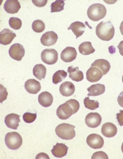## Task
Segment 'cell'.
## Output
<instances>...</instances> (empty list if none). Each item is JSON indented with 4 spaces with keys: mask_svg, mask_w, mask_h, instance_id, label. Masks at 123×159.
<instances>
[{
    "mask_svg": "<svg viewBox=\"0 0 123 159\" xmlns=\"http://www.w3.org/2000/svg\"><path fill=\"white\" fill-rule=\"evenodd\" d=\"M96 34L103 41H110L115 34V28L110 21L100 22L96 27Z\"/></svg>",
    "mask_w": 123,
    "mask_h": 159,
    "instance_id": "cell-1",
    "label": "cell"
},
{
    "mask_svg": "<svg viewBox=\"0 0 123 159\" xmlns=\"http://www.w3.org/2000/svg\"><path fill=\"white\" fill-rule=\"evenodd\" d=\"M75 127L69 124H61L55 128V134L64 140H70L75 136Z\"/></svg>",
    "mask_w": 123,
    "mask_h": 159,
    "instance_id": "cell-2",
    "label": "cell"
},
{
    "mask_svg": "<svg viewBox=\"0 0 123 159\" xmlns=\"http://www.w3.org/2000/svg\"><path fill=\"white\" fill-rule=\"evenodd\" d=\"M88 16L89 19L93 21H98V20L103 19L106 15V8L103 5L100 3H95L91 5L88 9Z\"/></svg>",
    "mask_w": 123,
    "mask_h": 159,
    "instance_id": "cell-3",
    "label": "cell"
},
{
    "mask_svg": "<svg viewBox=\"0 0 123 159\" xmlns=\"http://www.w3.org/2000/svg\"><path fill=\"white\" fill-rule=\"evenodd\" d=\"M22 137L17 132H9L5 137V143L8 148L12 150L18 149L22 145Z\"/></svg>",
    "mask_w": 123,
    "mask_h": 159,
    "instance_id": "cell-4",
    "label": "cell"
},
{
    "mask_svg": "<svg viewBox=\"0 0 123 159\" xmlns=\"http://www.w3.org/2000/svg\"><path fill=\"white\" fill-rule=\"evenodd\" d=\"M57 116L61 120H67L74 115V109L69 103L65 102L58 107L56 110Z\"/></svg>",
    "mask_w": 123,
    "mask_h": 159,
    "instance_id": "cell-5",
    "label": "cell"
},
{
    "mask_svg": "<svg viewBox=\"0 0 123 159\" xmlns=\"http://www.w3.org/2000/svg\"><path fill=\"white\" fill-rule=\"evenodd\" d=\"M41 60L47 65H54L58 61V52L55 49H44L41 52Z\"/></svg>",
    "mask_w": 123,
    "mask_h": 159,
    "instance_id": "cell-6",
    "label": "cell"
},
{
    "mask_svg": "<svg viewBox=\"0 0 123 159\" xmlns=\"http://www.w3.org/2000/svg\"><path fill=\"white\" fill-rule=\"evenodd\" d=\"M10 57L16 61H20L25 55V50L24 49L23 46L19 43H15L10 47L8 50Z\"/></svg>",
    "mask_w": 123,
    "mask_h": 159,
    "instance_id": "cell-7",
    "label": "cell"
},
{
    "mask_svg": "<svg viewBox=\"0 0 123 159\" xmlns=\"http://www.w3.org/2000/svg\"><path fill=\"white\" fill-rule=\"evenodd\" d=\"M87 143H88V145L91 148L97 149V148H100L103 146L104 140H103L102 136H100V135L93 134H90L87 137Z\"/></svg>",
    "mask_w": 123,
    "mask_h": 159,
    "instance_id": "cell-8",
    "label": "cell"
},
{
    "mask_svg": "<svg viewBox=\"0 0 123 159\" xmlns=\"http://www.w3.org/2000/svg\"><path fill=\"white\" fill-rule=\"evenodd\" d=\"M102 121V117L97 112H91L85 117V124L90 128H96L100 126Z\"/></svg>",
    "mask_w": 123,
    "mask_h": 159,
    "instance_id": "cell-9",
    "label": "cell"
},
{
    "mask_svg": "<svg viewBox=\"0 0 123 159\" xmlns=\"http://www.w3.org/2000/svg\"><path fill=\"white\" fill-rule=\"evenodd\" d=\"M86 75L87 80H88L89 82L94 83L100 80L102 78L103 74V72H102L100 69L97 68V67L91 66L88 70H87Z\"/></svg>",
    "mask_w": 123,
    "mask_h": 159,
    "instance_id": "cell-10",
    "label": "cell"
},
{
    "mask_svg": "<svg viewBox=\"0 0 123 159\" xmlns=\"http://www.w3.org/2000/svg\"><path fill=\"white\" fill-rule=\"evenodd\" d=\"M57 39H58V35L55 32L48 31L41 37L40 42L43 46H50L54 45L57 42Z\"/></svg>",
    "mask_w": 123,
    "mask_h": 159,
    "instance_id": "cell-11",
    "label": "cell"
},
{
    "mask_svg": "<svg viewBox=\"0 0 123 159\" xmlns=\"http://www.w3.org/2000/svg\"><path fill=\"white\" fill-rule=\"evenodd\" d=\"M15 37L16 34L13 31L9 29H4L0 32V43L4 46L10 44Z\"/></svg>",
    "mask_w": 123,
    "mask_h": 159,
    "instance_id": "cell-12",
    "label": "cell"
},
{
    "mask_svg": "<svg viewBox=\"0 0 123 159\" xmlns=\"http://www.w3.org/2000/svg\"><path fill=\"white\" fill-rule=\"evenodd\" d=\"M5 123L8 128L17 129L20 123V116L17 114H9L5 117Z\"/></svg>",
    "mask_w": 123,
    "mask_h": 159,
    "instance_id": "cell-13",
    "label": "cell"
},
{
    "mask_svg": "<svg viewBox=\"0 0 123 159\" xmlns=\"http://www.w3.org/2000/svg\"><path fill=\"white\" fill-rule=\"evenodd\" d=\"M25 88L31 94H37L41 89V85L39 81L34 79L27 80L25 84Z\"/></svg>",
    "mask_w": 123,
    "mask_h": 159,
    "instance_id": "cell-14",
    "label": "cell"
},
{
    "mask_svg": "<svg viewBox=\"0 0 123 159\" xmlns=\"http://www.w3.org/2000/svg\"><path fill=\"white\" fill-rule=\"evenodd\" d=\"M77 57V52L74 47H66L61 53V59L65 62H71L74 61Z\"/></svg>",
    "mask_w": 123,
    "mask_h": 159,
    "instance_id": "cell-15",
    "label": "cell"
},
{
    "mask_svg": "<svg viewBox=\"0 0 123 159\" xmlns=\"http://www.w3.org/2000/svg\"><path fill=\"white\" fill-rule=\"evenodd\" d=\"M102 134L107 138H112L117 134V127L112 123H105L101 128Z\"/></svg>",
    "mask_w": 123,
    "mask_h": 159,
    "instance_id": "cell-16",
    "label": "cell"
},
{
    "mask_svg": "<svg viewBox=\"0 0 123 159\" xmlns=\"http://www.w3.org/2000/svg\"><path fill=\"white\" fill-rule=\"evenodd\" d=\"M69 147L63 143H57L53 146L52 149V154L55 157V158H62L65 156L68 152Z\"/></svg>",
    "mask_w": 123,
    "mask_h": 159,
    "instance_id": "cell-17",
    "label": "cell"
},
{
    "mask_svg": "<svg viewBox=\"0 0 123 159\" xmlns=\"http://www.w3.org/2000/svg\"><path fill=\"white\" fill-rule=\"evenodd\" d=\"M74 91H75V86L72 83L69 82V81L64 82L59 86L60 93L63 96H65V97H68V96L73 95Z\"/></svg>",
    "mask_w": 123,
    "mask_h": 159,
    "instance_id": "cell-18",
    "label": "cell"
},
{
    "mask_svg": "<svg viewBox=\"0 0 123 159\" xmlns=\"http://www.w3.org/2000/svg\"><path fill=\"white\" fill-rule=\"evenodd\" d=\"M21 8L20 2L17 0H8L4 4V9L9 14H16Z\"/></svg>",
    "mask_w": 123,
    "mask_h": 159,
    "instance_id": "cell-19",
    "label": "cell"
},
{
    "mask_svg": "<svg viewBox=\"0 0 123 159\" xmlns=\"http://www.w3.org/2000/svg\"><path fill=\"white\" fill-rule=\"evenodd\" d=\"M38 102L39 104H40L43 107L47 108V107L51 106L53 102V95L49 92H43L38 96Z\"/></svg>",
    "mask_w": 123,
    "mask_h": 159,
    "instance_id": "cell-20",
    "label": "cell"
},
{
    "mask_svg": "<svg viewBox=\"0 0 123 159\" xmlns=\"http://www.w3.org/2000/svg\"><path fill=\"white\" fill-rule=\"evenodd\" d=\"M68 73L69 74V77L72 80L76 82H80L84 80V74L83 72L79 70V67L70 66L68 67Z\"/></svg>",
    "mask_w": 123,
    "mask_h": 159,
    "instance_id": "cell-21",
    "label": "cell"
},
{
    "mask_svg": "<svg viewBox=\"0 0 123 159\" xmlns=\"http://www.w3.org/2000/svg\"><path fill=\"white\" fill-rule=\"evenodd\" d=\"M68 30H72L74 34L75 35L76 38L80 37L81 36L83 35L85 30V25L81 21H75L73 22L69 27H68Z\"/></svg>",
    "mask_w": 123,
    "mask_h": 159,
    "instance_id": "cell-22",
    "label": "cell"
},
{
    "mask_svg": "<svg viewBox=\"0 0 123 159\" xmlns=\"http://www.w3.org/2000/svg\"><path fill=\"white\" fill-rule=\"evenodd\" d=\"M92 67H97L103 72V75H106L110 70V64L107 60L106 59H97L93 61L91 65Z\"/></svg>",
    "mask_w": 123,
    "mask_h": 159,
    "instance_id": "cell-23",
    "label": "cell"
},
{
    "mask_svg": "<svg viewBox=\"0 0 123 159\" xmlns=\"http://www.w3.org/2000/svg\"><path fill=\"white\" fill-rule=\"evenodd\" d=\"M106 90V87L103 84H94L88 88V96H97L103 94Z\"/></svg>",
    "mask_w": 123,
    "mask_h": 159,
    "instance_id": "cell-24",
    "label": "cell"
},
{
    "mask_svg": "<svg viewBox=\"0 0 123 159\" xmlns=\"http://www.w3.org/2000/svg\"><path fill=\"white\" fill-rule=\"evenodd\" d=\"M33 74L36 78L38 80H43L45 78L46 74V68L44 65L39 64L36 65L33 68Z\"/></svg>",
    "mask_w": 123,
    "mask_h": 159,
    "instance_id": "cell-25",
    "label": "cell"
},
{
    "mask_svg": "<svg viewBox=\"0 0 123 159\" xmlns=\"http://www.w3.org/2000/svg\"><path fill=\"white\" fill-rule=\"evenodd\" d=\"M78 50L83 55H88L92 54L95 52L91 42H84L78 46Z\"/></svg>",
    "mask_w": 123,
    "mask_h": 159,
    "instance_id": "cell-26",
    "label": "cell"
},
{
    "mask_svg": "<svg viewBox=\"0 0 123 159\" xmlns=\"http://www.w3.org/2000/svg\"><path fill=\"white\" fill-rule=\"evenodd\" d=\"M67 73L63 70H57L53 76V83L54 84H57L62 82L64 79L66 78Z\"/></svg>",
    "mask_w": 123,
    "mask_h": 159,
    "instance_id": "cell-27",
    "label": "cell"
},
{
    "mask_svg": "<svg viewBox=\"0 0 123 159\" xmlns=\"http://www.w3.org/2000/svg\"><path fill=\"white\" fill-rule=\"evenodd\" d=\"M84 104L85 108L89 110H95L97 109V108H98L99 106H100L98 101H96V100H91L90 99L89 96H88V97L84 98Z\"/></svg>",
    "mask_w": 123,
    "mask_h": 159,
    "instance_id": "cell-28",
    "label": "cell"
},
{
    "mask_svg": "<svg viewBox=\"0 0 123 159\" xmlns=\"http://www.w3.org/2000/svg\"><path fill=\"white\" fill-rule=\"evenodd\" d=\"M64 6H65V2L62 0H57L51 4V12H58L61 11L64 9Z\"/></svg>",
    "mask_w": 123,
    "mask_h": 159,
    "instance_id": "cell-29",
    "label": "cell"
},
{
    "mask_svg": "<svg viewBox=\"0 0 123 159\" xmlns=\"http://www.w3.org/2000/svg\"><path fill=\"white\" fill-rule=\"evenodd\" d=\"M46 25L41 20H36L33 22L32 29L34 32L41 33L45 30Z\"/></svg>",
    "mask_w": 123,
    "mask_h": 159,
    "instance_id": "cell-30",
    "label": "cell"
},
{
    "mask_svg": "<svg viewBox=\"0 0 123 159\" xmlns=\"http://www.w3.org/2000/svg\"><path fill=\"white\" fill-rule=\"evenodd\" d=\"M8 24H9L10 27L14 30H19L22 26V22L21 19L15 18V17H12V18H9Z\"/></svg>",
    "mask_w": 123,
    "mask_h": 159,
    "instance_id": "cell-31",
    "label": "cell"
},
{
    "mask_svg": "<svg viewBox=\"0 0 123 159\" xmlns=\"http://www.w3.org/2000/svg\"><path fill=\"white\" fill-rule=\"evenodd\" d=\"M37 118V113H31V112H26L23 115V120L24 121L30 124V123H33Z\"/></svg>",
    "mask_w": 123,
    "mask_h": 159,
    "instance_id": "cell-32",
    "label": "cell"
},
{
    "mask_svg": "<svg viewBox=\"0 0 123 159\" xmlns=\"http://www.w3.org/2000/svg\"><path fill=\"white\" fill-rule=\"evenodd\" d=\"M67 102L69 103V104L72 105V108H73L74 114L77 113L78 111L79 108H80V104H79L78 102L75 99H69L67 101Z\"/></svg>",
    "mask_w": 123,
    "mask_h": 159,
    "instance_id": "cell-33",
    "label": "cell"
},
{
    "mask_svg": "<svg viewBox=\"0 0 123 159\" xmlns=\"http://www.w3.org/2000/svg\"><path fill=\"white\" fill-rule=\"evenodd\" d=\"M92 158L93 159H97V158L107 159L109 158H108V155H107L105 152H95L92 155Z\"/></svg>",
    "mask_w": 123,
    "mask_h": 159,
    "instance_id": "cell-34",
    "label": "cell"
},
{
    "mask_svg": "<svg viewBox=\"0 0 123 159\" xmlns=\"http://www.w3.org/2000/svg\"><path fill=\"white\" fill-rule=\"evenodd\" d=\"M0 89H1V100H0V102H2L3 101L6 99L8 93H7V89L2 85H0Z\"/></svg>",
    "mask_w": 123,
    "mask_h": 159,
    "instance_id": "cell-35",
    "label": "cell"
},
{
    "mask_svg": "<svg viewBox=\"0 0 123 159\" xmlns=\"http://www.w3.org/2000/svg\"><path fill=\"white\" fill-rule=\"evenodd\" d=\"M32 2L34 3L37 7H43L46 6V3H47V1L46 0H41V1H37V0H33Z\"/></svg>",
    "mask_w": 123,
    "mask_h": 159,
    "instance_id": "cell-36",
    "label": "cell"
},
{
    "mask_svg": "<svg viewBox=\"0 0 123 159\" xmlns=\"http://www.w3.org/2000/svg\"><path fill=\"white\" fill-rule=\"evenodd\" d=\"M116 118L119 125L123 126V110L119 111V113L116 115Z\"/></svg>",
    "mask_w": 123,
    "mask_h": 159,
    "instance_id": "cell-37",
    "label": "cell"
},
{
    "mask_svg": "<svg viewBox=\"0 0 123 159\" xmlns=\"http://www.w3.org/2000/svg\"><path fill=\"white\" fill-rule=\"evenodd\" d=\"M117 101H118V103H119V105L123 108V92L121 93L120 94H119V96H118Z\"/></svg>",
    "mask_w": 123,
    "mask_h": 159,
    "instance_id": "cell-38",
    "label": "cell"
},
{
    "mask_svg": "<svg viewBox=\"0 0 123 159\" xmlns=\"http://www.w3.org/2000/svg\"><path fill=\"white\" fill-rule=\"evenodd\" d=\"M36 158H37V159H39V158H47V159H49L50 157H49V155H46V154H45V153H40L37 155Z\"/></svg>",
    "mask_w": 123,
    "mask_h": 159,
    "instance_id": "cell-39",
    "label": "cell"
},
{
    "mask_svg": "<svg viewBox=\"0 0 123 159\" xmlns=\"http://www.w3.org/2000/svg\"><path fill=\"white\" fill-rule=\"evenodd\" d=\"M118 49H119L120 55L123 56V40L121 41V42L119 43V44L118 45Z\"/></svg>",
    "mask_w": 123,
    "mask_h": 159,
    "instance_id": "cell-40",
    "label": "cell"
},
{
    "mask_svg": "<svg viewBox=\"0 0 123 159\" xmlns=\"http://www.w3.org/2000/svg\"><path fill=\"white\" fill-rule=\"evenodd\" d=\"M119 30H120L121 34H122V35L123 36V21L122 22V23H121L120 27H119Z\"/></svg>",
    "mask_w": 123,
    "mask_h": 159,
    "instance_id": "cell-41",
    "label": "cell"
},
{
    "mask_svg": "<svg viewBox=\"0 0 123 159\" xmlns=\"http://www.w3.org/2000/svg\"><path fill=\"white\" fill-rule=\"evenodd\" d=\"M122 153H123V143H122Z\"/></svg>",
    "mask_w": 123,
    "mask_h": 159,
    "instance_id": "cell-42",
    "label": "cell"
},
{
    "mask_svg": "<svg viewBox=\"0 0 123 159\" xmlns=\"http://www.w3.org/2000/svg\"><path fill=\"white\" fill-rule=\"evenodd\" d=\"M122 83H123V76H122Z\"/></svg>",
    "mask_w": 123,
    "mask_h": 159,
    "instance_id": "cell-43",
    "label": "cell"
}]
</instances>
